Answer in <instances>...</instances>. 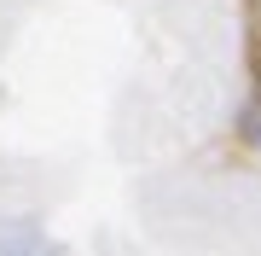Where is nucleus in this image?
I'll use <instances>...</instances> for the list:
<instances>
[{"mask_svg": "<svg viewBox=\"0 0 261 256\" xmlns=\"http://www.w3.org/2000/svg\"><path fill=\"white\" fill-rule=\"evenodd\" d=\"M238 128H244V140H250V146H261V105H250V111L238 117Z\"/></svg>", "mask_w": 261, "mask_h": 256, "instance_id": "f03ea898", "label": "nucleus"}, {"mask_svg": "<svg viewBox=\"0 0 261 256\" xmlns=\"http://www.w3.org/2000/svg\"><path fill=\"white\" fill-rule=\"evenodd\" d=\"M0 256H64V245L41 221H6L0 227Z\"/></svg>", "mask_w": 261, "mask_h": 256, "instance_id": "f257e3e1", "label": "nucleus"}]
</instances>
